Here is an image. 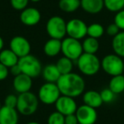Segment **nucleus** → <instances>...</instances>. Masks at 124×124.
Returning <instances> with one entry per match:
<instances>
[{
  "instance_id": "obj_1",
  "label": "nucleus",
  "mask_w": 124,
  "mask_h": 124,
  "mask_svg": "<svg viewBox=\"0 0 124 124\" xmlns=\"http://www.w3.org/2000/svg\"><path fill=\"white\" fill-rule=\"evenodd\" d=\"M61 95L71 98L79 97L84 93L85 81L82 76L75 72L61 75L56 83Z\"/></svg>"
},
{
  "instance_id": "obj_2",
  "label": "nucleus",
  "mask_w": 124,
  "mask_h": 124,
  "mask_svg": "<svg viewBox=\"0 0 124 124\" xmlns=\"http://www.w3.org/2000/svg\"><path fill=\"white\" fill-rule=\"evenodd\" d=\"M77 66L84 76L92 77L96 75L101 69V62L96 54L83 53L76 60Z\"/></svg>"
},
{
  "instance_id": "obj_3",
  "label": "nucleus",
  "mask_w": 124,
  "mask_h": 124,
  "mask_svg": "<svg viewBox=\"0 0 124 124\" xmlns=\"http://www.w3.org/2000/svg\"><path fill=\"white\" fill-rule=\"evenodd\" d=\"M39 100L38 95L31 91L20 93L18 95V101L16 105V110L22 116H31L38 110Z\"/></svg>"
},
{
  "instance_id": "obj_4",
  "label": "nucleus",
  "mask_w": 124,
  "mask_h": 124,
  "mask_svg": "<svg viewBox=\"0 0 124 124\" xmlns=\"http://www.w3.org/2000/svg\"><path fill=\"white\" fill-rule=\"evenodd\" d=\"M21 73L29 76L30 78H36L42 74L43 66L40 60L32 54H28L19 59L18 61Z\"/></svg>"
},
{
  "instance_id": "obj_5",
  "label": "nucleus",
  "mask_w": 124,
  "mask_h": 124,
  "mask_svg": "<svg viewBox=\"0 0 124 124\" xmlns=\"http://www.w3.org/2000/svg\"><path fill=\"white\" fill-rule=\"evenodd\" d=\"M101 69L111 77L123 74L124 60L116 54H106L101 60Z\"/></svg>"
},
{
  "instance_id": "obj_6",
  "label": "nucleus",
  "mask_w": 124,
  "mask_h": 124,
  "mask_svg": "<svg viewBox=\"0 0 124 124\" xmlns=\"http://www.w3.org/2000/svg\"><path fill=\"white\" fill-rule=\"evenodd\" d=\"M45 28L50 38L62 40L66 35V21L59 16L50 17L47 21Z\"/></svg>"
},
{
  "instance_id": "obj_7",
  "label": "nucleus",
  "mask_w": 124,
  "mask_h": 124,
  "mask_svg": "<svg viewBox=\"0 0 124 124\" xmlns=\"http://www.w3.org/2000/svg\"><path fill=\"white\" fill-rule=\"evenodd\" d=\"M61 93L56 83H45L38 89V98L40 102L46 105H54Z\"/></svg>"
},
{
  "instance_id": "obj_8",
  "label": "nucleus",
  "mask_w": 124,
  "mask_h": 124,
  "mask_svg": "<svg viewBox=\"0 0 124 124\" xmlns=\"http://www.w3.org/2000/svg\"><path fill=\"white\" fill-rule=\"evenodd\" d=\"M61 53L63 56L76 61L83 53L82 42L70 37L65 38L61 40Z\"/></svg>"
},
{
  "instance_id": "obj_9",
  "label": "nucleus",
  "mask_w": 124,
  "mask_h": 124,
  "mask_svg": "<svg viewBox=\"0 0 124 124\" xmlns=\"http://www.w3.org/2000/svg\"><path fill=\"white\" fill-rule=\"evenodd\" d=\"M88 26L81 19L74 18L66 22V35L70 38L81 40L87 36Z\"/></svg>"
},
{
  "instance_id": "obj_10",
  "label": "nucleus",
  "mask_w": 124,
  "mask_h": 124,
  "mask_svg": "<svg viewBox=\"0 0 124 124\" xmlns=\"http://www.w3.org/2000/svg\"><path fill=\"white\" fill-rule=\"evenodd\" d=\"M9 48L19 58L31 54V46L28 39L22 36H15L9 42Z\"/></svg>"
},
{
  "instance_id": "obj_11",
  "label": "nucleus",
  "mask_w": 124,
  "mask_h": 124,
  "mask_svg": "<svg viewBox=\"0 0 124 124\" xmlns=\"http://www.w3.org/2000/svg\"><path fill=\"white\" fill-rule=\"evenodd\" d=\"M75 115L78 118V124H94L98 119L96 109L84 104L78 107Z\"/></svg>"
},
{
  "instance_id": "obj_12",
  "label": "nucleus",
  "mask_w": 124,
  "mask_h": 124,
  "mask_svg": "<svg viewBox=\"0 0 124 124\" xmlns=\"http://www.w3.org/2000/svg\"><path fill=\"white\" fill-rule=\"evenodd\" d=\"M54 105L57 111L64 115L65 116L75 114L78 107L74 98L65 96V95H60V97L57 100Z\"/></svg>"
},
{
  "instance_id": "obj_13",
  "label": "nucleus",
  "mask_w": 124,
  "mask_h": 124,
  "mask_svg": "<svg viewBox=\"0 0 124 124\" xmlns=\"http://www.w3.org/2000/svg\"><path fill=\"white\" fill-rule=\"evenodd\" d=\"M41 13L38 9L33 7H26L20 15V21L26 26H33L38 25L41 21Z\"/></svg>"
},
{
  "instance_id": "obj_14",
  "label": "nucleus",
  "mask_w": 124,
  "mask_h": 124,
  "mask_svg": "<svg viewBox=\"0 0 124 124\" xmlns=\"http://www.w3.org/2000/svg\"><path fill=\"white\" fill-rule=\"evenodd\" d=\"M32 87V78L26 74L21 73L13 79V88L18 93H23L31 91Z\"/></svg>"
},
{
  "instance_id": "obj_15",
  "label": "nucleus",
  "mask_w": 124,
  "mask_h": 124,
  "mask_svg": "<svg viewBox=\"0 0 124 124\" xmlns=\"http://www.w3.org/2000/svg\"><path fill=\"white\" fill-rule=\"evenodd\" d=\"M19 112L16 108H9L5 105L0 109V124H18Z\"/></svg>"
},
{
  "instance_id": "obj_16",
  "label": "nucleus",
  "mask_w": 124,
  "mask_h": 124,
  "mask_svg": "<svg viewBox=\"0 0 124 124\" xmlns=\"http://www.w3.org/2000/svg\"><path fill=\"white\" fill-rule=\"evenodd\" d=\"M83 104L92 108L97 109L103 105V100L100 96V93L95 90H88L83 94Z\"/></svg>"
},
{
  "instance_id": "obj_17",
  "label": "nucleus",
  "mask_w": 124,
  "mask_h": 124,
  "mask_svg": "<svg viewBox=\"0 0 124 124\" xmlns=\"http://www.w3.org/2000/svg\"><path fill=\"white\" fill-rule=\"evenodd\" d=\"M83 10L90 15L99 14L104 9V0H80Z\"/></svg>"
},
{
  "instance_id": "obj_18",
  "label": "nucleus",
  "mask_w": 124,
  "mask_h": 124,
  "mask_svg": "<svg viewBox=\"0 0 124 124\" xmlns=\"http://www.w3.org/2000/svg\"><path fill=\"white\" fill-rule=\"evenodd\" d=\"M61 52V40L49 38L43 46V53L48 57H55Z\"/></svg>"
},
{
  "instance_id": "obj_19",
  "label": "nucleus",
  "mask_w": 124,
  "mask_h": 124,
  "mask_svg": "<svg viewBox=\"0 0 124 124\" xmlns=\"http://www.w3.org/2000/svg\"><path fill=\"white\" fill-rule=\"evenodd\" d=\"M42 76L43 79L46 81V83H56L58 82L59 78H60L61 74L59 71L58 68L54 64L47 65L42 70Z\"/></svg>"
},
{
  "instance_id": "obj_20",
  "label": "nucleus",
  "mask_w": 124,
  "mask_h": 124,
  "mask_svg": "<svg viewBox=\"0 0 124 124\" xmlns=\"http://www.w3.org/2000/svg\"><path fill=\"white\" fill-rule=\"evenodd\" d=\"M19 59L10 48H4L0 51V63H2L9 69L18 64Z\"/></svg>"
},
{
  "instance_id": "obj_21",
  "label": "nucleus",
  "mask_w": 124,
  "mask_h": 124,
  "mask_svg": "<svg viewBox=\"0 0 124 124\" xmlns=\"http://www.w3.org/2000/svg\"><path fill=\"white\" fill-rule=\"evenodd\" d=\"M111 47L114 54L124 58V31H121L112 38Z\"/></svg>"
},
{
  "instance_id": "obj_22",
  "label": "nucleus",
  "mask_w": 124,
  "mask_h": 124,
  "mask_svg": "<svg viewBox=\"0 0 124 124\" xmlns=\"http://www.w3.org/2000/svg\"><path fill=\"white\" fill-rule=\"evenodd\" d=\"M58 6L65 13H73L81 8L80 0H60Z\"/></svg>"
},
{
  "instance_id": "obj_23",
  "label": "nucleus",
  "mask_w": 124,
  "mask_h": 124,
  "mask_svg": "<svg viewBox=\"0 0 124 124\" xmlns=\"http://www.w3.org/2000/svg\"><path fill=\"white\" fill-rule=\"evenodd\" d=\"M82 45H83V53L87 54H96V53L99 51V48H100V43H99L98 39L90 38V37L85 38L84 40L82 42Z\"/></svg>"
},
{
  "instance_id": "obj_24",
  "label": "nucleus",
  "mask_w": 124,
  "mask_h": 124,
  "mask_svg": "<svg viewBox=\"0 0 124 124\" xmlns=\"http://www.w3.org/2000/svg\"><path fill=\"white\" fill-rule=\"evenodd\" d=\"M109 88L115 94H120L124 92V76L118 75L111 78L109 83Z\"/></svg>"
},
{
  "instance_id": "obj_25",
  "label": "nucleus",
  "mask_w": 124,
  "mask_h": 124,
  "mask_svg": "<svg viewBox=\"0 0 124 124\" xmlns=\"http://www.w3.org/2000/svg\"><path fill=\"white\" fill-rule=\"evenodd\" d=\"M55 66L58 68L59 71L61 75L67 74V73L72 72L73 60H70V59L66 58L65 56H62L61 58H60L57 60Z\"/></svg>"
},
{
  "instance_id": "obj_26",
  "label": "nucleus",
  "mask_w": 124,
  "mask_h": 124,
  "mask_svg": "<svg viewBox=\"0 0 124 124\" xmlns=\"http://www.w3.org/2000/svg\"><path fill=\"white\" fill-rule=\"evenodd\" d=\"M105 32V27L100 23H92L89 26H88V30H87V36L88 37L99 39L103 36Z\"/></svg>"
},
{
  "instance_id": "obj_27",
  "label": "nucleus",
  "mask_w": 124,
  "mask_h": 124,
  "mask_svg": "<svg viewBox=\"0 0 124 124\" xmlns=\"http://www.w3.org/2000/svg\"><path fill=\"white\" fill-rule=\"evenodd\" d=\"M104 7L108 11L116 13L124 9V0H104Z\"/></svg>"
},
{
  "instance_id": "obj_28",
  "label": "nucleus",
  "mask_w": 124,
  "mask_h": 124,
  "mask_svg": "<svg viewBox=\"0 0 124 124\" xmlns=\"http://www.w3.org/2000/svg\"><path fill=\"white\" fill-rule=\"evenodd\" d=\"M48 124H65V116L57 110L52 112L47 120Z\"/></svg>"
},
{
  "instance_id": "obj_29",
  "label": "nucleus",
  "mask_w": 124,
  "mask_h": 124,
  "mask_svg": "<svg viewBox=\"0 0 124 124\" xmlns=\"http://www.w3.org/2000/svg\"><path fill=\"white\" fill-rule=\"evenodd\" d=\"M100 93V96H101L102 100H103V103H106V104L111 103V102L115 100V97H116V95L109 88H104Z\"/></svg>"
},
{
  "instance_id": "obj_30",
  "label": "nucleus",
  "mask_w": 124,
  "mask_h": 124,
  "mask_svg": "<svg viewBox=\"0 0 124 124\" xmlns=\"http://www.w3.org/2000/svg\"><path fill=\"white\" fill-rule=\"evenodd\" d=\"M30 0H10L11 7L18 11H21L28 6Z\"/></svg>"
},
{
  "instance_id": "obj_31",
  "label": "nucleus",
  "mask_w": 124,
  "mask_h": 124,
  "mask_svg": "<svg viewBox=\"0 0 124 124\" xmlns=\"http://www.w3.org/2000/svg\"><path fill=\"white\" fill-rule=\"evenodd\" d=\"M114 23L118 26L120 31H124V9L116 13Z\"/></svg>"
},
{
  "instance_id": "obj_32",
  "label": "nucleus",
  "mask_w": 124,
  "mask_h": 124,
  "mask_svg": "<svg viewBox=\"0 0 124 124\" xmlns=\"http://www.w3.org/2000/svg\"><path fill=\"white\" fill-rule=\"evenodd\" d=\"M18 101V96L14 93H9L4 99V105L9 108H16Z\"/></svg>"
},
{
  "instance_id": "obj_33",
  "label": "nucleus",
  "mask_w": 124,
  "mask_h": 124,
  "mask_svg": "<svg viewBox=\"0 0 124 124\" xmlns=\"http://www.w3.org/2000/svg\"><path fill=\"white\" fill-rule=\"evenodd\" d=\"M120 31H121L118 28V26H117L114 22L111 23V24H110V25H108L107 27L105 28V33H106L108 36L112 37V38H114L116 35L118 34Z\"/></svg>"
},
{
  "instance_id": "obj_34",
  "label": "nucleus",
  "mask_w": 124,
  "mask_h": 124,
  "mask_svg": "<svg viewBox=\"0 0 124 124\" xmlns=\"http://www.w3.org/2000/svg\"><path fill=\"white\" fill-rule=\"evenodd\" d=\"M9 74V69L4 65L0 63V81H4L8 78Z\"/></svg>"
},
{
  "instance_id": "obj_35",
  "label": "nucleus",
  "mask_w": 124,
  "mask_h": 124,
  "mask_svg": "<svg viewBox=\"0 0 124 124\" xmlns=\"http://www.w3.org/2000/svg\"><path fill=\"white\" fill-rule=\"evenodd\" d=\"M65 124H78V118L75 114L68 115L65 116Z\"/></svg>"
},
{
  "instance_id": "obj_36",
  "label": "nucleus",
  "mask_w": 124,
  "mask_h": 124,
  "mask_svg": "<svg viewBox=\"0 0 124 124\" xmlns=\"http://www.w3.org/2000/svg\"><path fill=\"white\" fill-rule=\"evenodd\" d=\"M9 73L14 77H16V76H18V75L21 74V68H20L19 65L17 64V65H16V66L9 68Z\"/></svg>"
},
{
  "instance_id": "obj_37",
  "label": "nucleus",
  "mask_w": 124,
  "mask_h": 124,
  "mask_svg": "<svg viewBox=\"0 0 124 124\" xmlns=\"http://www.w3.org/2000/svg\"><path fill=\"white\" fill-rule=\"evenodd\" d=\"M4 41L2 37L0 36V51L4 49Z\"/></svg>"
},
{
  "instance_id": "obj_38",
  "label": "nucleus",
  "mask_w": 124,
  "mask_h": 124,
  "mask_svg": "<svg viewBox=\"0 0 124 124\" xmlns=\"http://www.w3.org/2000/svg\"><path fill=\"white\" fill-rule=\"evenodd\" d=\"M26 124H40L39 122H27Z\"/></svg>"
},
{
  "instance_id": "obj_39",
  "label": "nucleus",
  "mask_w": 124,
  "mask_h": 124,
  "mask_svg": "<svg viewBox=\"0 0 124 124\" xmlns=\"http://www.w3.org/2000/svg\"><path fill=\"white\" fill-rule=\"evenodd\" d=\"M30 1L32 3H38V2H40L41 0H30Z\"/></svg>"
},
{
  "instance_id": "obj_40",
  "label": "nucleus",
  "mask_w": 124,
  "mask_h": 124,
  "mask_svg": "<svg viewBox=\"0 0 124 124\" xmlns=\"http://www.w3.org/2000/svg\"><path fill=\"white\" fill-rule=\"evenodd\" d=\"M2 108V105H1V101H0V109Z\"/></svg>"
},
{
  "instance_id": "obj_41",
  "label": "nucleus",
  "mask_w": 124,
  "mask_h": 124,
  "mask_svg": "<svg viewBox=\"0 0 124 124\" xmlns=\"http://www.w3.org/2000/svg\"><path fill=\"white\" fill-rule=\"evenodd\" d=\"M123 110H124V102H123Z\"/></svg>"
},
{
  "instance_id": "obj_42",
  "label": "nucleus",
  "mask_w": 124,
  "mask_h": 124,
  "mask_svg": "<svg viewBox=\"0 0 124 124\" xmlns=\"http://www.w3.org/2000/svg\"><path fill=\"white\" fill-rule=\"evenodd\" d=\"M123 73H124V66H123Z\"/></svg>"
}]
</instances>
